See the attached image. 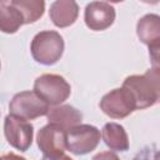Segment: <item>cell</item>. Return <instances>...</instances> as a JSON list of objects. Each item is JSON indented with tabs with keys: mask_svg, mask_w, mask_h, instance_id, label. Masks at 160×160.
<instances>
[{
	"mask_svg": "<svg viewBox=\"0 0 160 160\" xmlns=\"http://www.w3.org/2000/svg\"><path fill=\"white\" fill-rule=\"evenodd\" d=\"M122 88L130 92L136 109H146L160 101V74L152 69L144 75L128 76Z\"/></svg>",
	"mask_w": 160,
	"mask_h": 160,
	"instance_id": "cell-1",
	"label": "cell"
},
{
	"mask_svg": "<svg viewBox=\"0 0 160 160\" xmlns=\"http://www.w3.org/2000/svg\"><path fill=\"white\" fill-rule=\"evenodd\" d=\"M49 124H55L64 130H69L76 125H80L82 120V114L80 110L71 105H58L49 110L48 112Z\"/></svg>",
	"mask_w": 160,
	"mask_h": 160,
	"instance_id": "cell-11",
	"label": "cell"
},
{
	"mask_svg": "<svg viewBox=\"0 0 160 160\" xmlns=\"http://www.w3.org/2000/svg\"><path fill=\"white\" fill-rule=\"evenodd\" d=\"M49 110V104L42 100L35 91L18 92L12 96L9 104L10 114L24 120H34L36 118L48 115Z\"/></svg>",
	"mask_w": 160,
	"mask_h": 160,
	"instance_id": "cell-4",
	"label": "cell"
},
{
	"mask_svg": "<svg viewBox=\"0 0 160 160\" xmlns=\"http://www.w3.org/2000/svg\"><path fill=\"white\" fill-rule=\"evenodd\" d=\"M136 34L139 40L151 46L160 41V16L156 14L144 15L136 24Z\"/></svg>",
	"mask_w": 160,
	"mask_h": 160,
	"instance_id": "cell-12",
	"label": "cell"
},
{
	"mask_svg": "<svg viewBox=\"0 0 160 160\" xmlns=\"http://www.w3.org/2000/svg\"><path fill=\"white\" fill-rule=\"evenodd\" d=\"M4 134L12 148L20 151H26L32 142L34 128L28 120L10 114L4 120Z\"/></svg>",
	"mask_w": 160,
	"mask_h": 160,
	"instance_id": "cell-7",
	"label": "cell"
},
{
	"mask_svg": "<svg viewBox=\"0 0 160 160\" xmlns=\"http://www.w3.org/2000/svg\"><path fill=\"white\" fill-rule=\"evenodd\" d=\"M132 160H160V149L154 145L145 146L132 158Z\"/></svg>",
	"mask_w": 160,
	"mask_h": 160,
	"instance_id": "cell-16",
	"label": "cell"
},
{
	"mask_svg": "<svg viewBox=\"0 0 160 160\" xmlns=\"http://www.w3.org/2000/svg\"><path fill=\"white\" fill-rule=\"evenodd\" d=\"M100 142L98 128L88 124L76 125L66 130V149L75 155H85L96 149Z\"/></svg>",
	"mask_w": 160,
	"mask_h": 160,
	"instance_id": "cell-5",
	"label": "cell"
},
{
	"mask_svg": "<svg viewBox=\"0 0 160 160\" xmlns=\"http://www.w3.org/2000/svg\"><path fill=\"white\" fill-rule=\"evenodd\" d=\"M41 160H72V159L70 156L62 154V155H59V156H45L44 155Z\"/></svg>",
	"mask_w": 160,
	"mask_h": 160,
	"instance_id": "cell-20",
	"label": "cell"
},
{
	"mask_svg": "<svg viewBox=\"0 0 160 160\" xmlns=\"http://www.w3.org/2000/svg\"><path fill=\"white\" fill-rule=\"evenodd\" d=\"M79 15V6L72 0L54 1L49 10L52 24L58 28H68L75 22Z\"/></svg>",
	"mask_w": 160,
	"mask_h": 160,
	"instance_id": "cell-10",
	"label": "cell"
},
{
	"mask_svg": "<svg viewBox=\"0 0 160 160\" xmlns=\"http://www.w3.org/2000/svg\"><path fill=\"white\" fill-rule=\"evenodd\" d=\"M84 19L86 26L90 30H105L111 26L115 20V9L109 2L92 1L86 5Z\"/></svg>",
	"mask_w": 160,
	"mask_h": 160,
	"instance_id": "cell-9",
	"label": "cell"
},
{
	"mask_svg": "<svg viewBox=\"0 0 160 160\" xmlns=\"http://www.w3.org/2000/svg\"><path fill=\"white\" fill-rule=\"evenodd\" d=\"M11 2L21 11L25 24L38 21L45 10V2L42 0H11Z\"/></svg>",
	"mask_w": 160,
	"mask_h": 160,
	"instance_id": "cell-15",
	"label": "cell"
},
{
	"mask_svg": "<svg viewBox=\"0 0 160 160\" xmlns=\"http://www.w3.org/2000/svg\"><path fill=\"white\" fill-rule=\"evenodd\" d=\"M1 160H26V159L20 156V155H16L14 152H8V154H4L1 156Z\"/></svg>",
	"mask_w": 160,
	"mask_h": 160,
	"instance_id": "cell-19",
	"label": "cell"
},
{
	"mask_svg": "<svg viewBox=\"0 0 160 160\" xmlns=\"http://www.w3.org/2000/svg\"><path fill=\"white\" fill-rule=\"evenodd\" d=\"M101 138L105 145L115 151H126L129 149V138L125 129L116 122H108L104 125Z\"/></svg>",
	"mask_w": 160,
	"mask_h": 160,
	"instance_id": "cell-14",
	"label": "cell"
},
{
	"mask_svg": "<svg viewBox=\"0 0 160 160\" xmlns=\"http://www.w3.org/2000/svg\"><path fill=\"white\" fill-rule=\"evenodd\" d=\"M99 106L104 114L112 119L126 118L134 110H136L134 99L131 98L130 92L124 88L114 89L110 92L105 94L100 100Z\"/></svg>",
	"mask_w": 160,
	"mask_h": 160,
	"instance_id": "cell-6",
	"label": "cell"
},
{
	"mask_svg": "<svg viewBox=\"0 0 160 160\" xmlns=\"http://www.w3.org/2000/svg\"><path fill=\"white\" fill-rule=\"evenodd\" d=\"M149 56H150L151 69L160 74V41L149 46Z\"/></svg>",
	"mask_w": 160,
	"mask_h": 160,
	"instance_id": "cell-17",
	"label": "cell"
},
{
	"mask_svg": "<svg viewBox=\"0 0 160 160\" xmlns=\"http://www.w3.org/2000/svg\"><path fill=\"white\" fill-rule=\"evenodd\" d=\"M92 160H120L119 156L111 151H102V152H99L96 154Z\"/></svg>",
	"mask_w": 160,
	"mask_h": 160,
	"instance_id": "cell-18",
	"label": "cell"
},
{
	"mask_svg": "<svg viewBox=\"0 0 160 160\" xmlns=\"http://www.w3.org/2000/svg\"><path fill=\"white\" fill-rule=\"evenodd\" d=\"M36 141L45 156L62 155L66 150V130L55 124H48L39 130Z\"/></svg>",
	"mask_w": 160,
	"mask_h": 160,
	"instance_id": "cell-8",
	"label": "cell"
},
{
	"mask_svg": "<svg viewBox=\"0 0 160 160\" xmlns=\"http://www.w3.org/2000/svg\"><path fill=\"white\" fill-rule=\"evenodd\" d=\"M25 24L21 11L9 0L0 1V30L5 34L16 32Z\"/></svg>",
	"mask_w": 160,
	"mask_h": 160,
	"instance_id": "cell-13",
	"label": "cell"
},
{
	"mask_svg": "<svg viewBox=\"0 0 160 160\" xmlns=\"http://www.w3.org/2000/svg\"><path fill=\"white\" fill-rule=\"evenodd\" d=\"M34 91L49 105L58 106L70 96L71 88L70 84L60 75L42 74L35 80Z\"/></svg>",
	"mask_w": 160,
	"mask_h": 160,
	"instance_id": "cell-3",
	"label": "cell"
},
{
	"mask_svg": "<svg viewBox=\"0 0 160 160\" xmlns=\"http://www.w3.org/2000/svg\"><path fill=\"white\" fill-rule=\"evenodd\" d=\"M30 51L35 61L42 65H52L62 56L64 39L54 30L40 31L32 39Z\"/></svg>",
	"mask_w": 160,
	"mask_h": 160,
	"instance_id": "cell-2",
	"label": "cell"
}]
</instances>
